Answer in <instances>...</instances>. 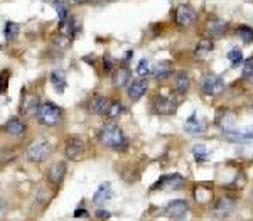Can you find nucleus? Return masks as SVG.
<instances>
[{
    "mask_svg": "<svg viewBox=\"0 0 253 221\" xmlns=\"http://www.w3.org/2000/svg\"><path fill=\"white\" fill-rule=\"evenodd\" d=\"M98 139L100 142L103 144L105 147L112 148V150H125L128 147V139L124 133L118 125L115 123H106L101 127V130L98 133Z\"/></svg>",
    "mask_w": 253,
    "mask_h": 221,
    "instance_id": "nucleus-1",
    "label": "nucleus"
},
{
    "mask_svg": "<svg viewBox=\"0 0 253 221\" xmlns=\"http://www.w3.org/2000/svg\"><path fill=\"white\" fill-rule=\"evenodd\" d=\"M37 122L44 127H56L63 122V110L59 108L56 103H51V101H44L39 110L36 113Z\"/></svg>",
    "mask_w": 253,
    "mask_h": 221,
    "instance_id": "nucleus-2",
    "label": "nucleus"
},
{
    "mask_svg": "<svg viewBox=\"0 0 253 221\" xmlns=\"http://www.w3.org/2000/svg\"><path fill=\"white\" fill-rule=\"evenodd\" d=\"M198 21V10L191 3H179L174 10V24L177 29L186 30L193 27Z\"/></svg>",
    "mask_w": 253,
    "mask_h": 221,
    "instance_id": "nucleus-3",
    "label": "nucleus"
},
{
    "mask_svg": "<svg viewBox=\"0 0 253 221\" xmlns=\"http://www.w3.org/2000/svg\"><path fill=\"white\" fill-rule=\"evenodd\" d=\"M51 154V144L46 139H37L27 147V159L34 164H41Z\"/></svg>",
    "mask_w": 253,
    "mask_h": 221,
    "instance_id": "nucleus-4",
    "label": "nucleus"
},
{
    "mask_svg": "<svg viewBox=\"0 0 253 221\" xmlns=\"http://www.w3.org/2000/svg\"><path fill=\"white\" fill-rule=\"evenodd\" d=\"M201 91L206 97H220L225 91V79L218 74H206L201 79Z\"/></svg>",
    "mask_w": 253,
    "mask_h": 221,
    "instance_id": "nucleus-5",
    "label": "nucleus"
},
{
    "mask_svg": "<svg viewBox=\"0 0 253 221\" xmlns=\"http://www.w3.org/2000/svg\"><path fill=\"white\" fill-rule=\"evenodd\" d=\"M186 186V179L181 174H166L152 186V191H179Z\"/></svg>",
    "mask_w": 253,
    "mask_h": 221,
    "instance_id": "nucleus-6",
    "label": "nucleus"
},
{
    "mask_svg": "<svg viewBox=\"0 0 253 221\" xmlns=\"http://www.w3.org/2000/svg\"><path fill=\"white\" fill-rule=\"evenodd\" d=\"M228 29H229V24L225 21V19H220V17H211L204 24L206 37H209V39H213V41L221 39V37L228 32Z\"/></svg>",
    "mask_w": 253,
    "mask_h": 221,
    "instance_id": "nucleus-7",
    "label": "nucleus"
},
{
    "mask_svg": "<svg viewBox=\"0 0 253 221\" xmlns=\"http://www.w3.org/2000/svg\"><path fill=\"white\" fill-rule=\"evenodd\" d=\"M177 98L174 95H159L154 98V108L159 115H174L177 110Z\"/></svg>",
    "mask_w": 253,
    "mask_h": 221,
    "instance_id": "nucleus-8",
    "label": "nucleus"
},
{
    "mask_svg": "<svg viewBox=\"0 0 253 221\" xmlns=\"http://www.w3.org/2000/svg\"><path fill=\"white\" fill-rule=\"evenodd\" d=\"M84 154V140L78 135H73L66 142V155L71 161H78Z\"/></svg>",
    "mask_w": 253,
    "mask_h": 221,
    "instance_id": "nucleus-9",
    "label": "nucleus"
},
{
    "mask_svg": "<svg viewBox=\"0 0 253 221\" xmlns=\"http://www.w3.org/2000/svg\"><path fill=\"white\" fill-rule=\"evenodd\" d=\"M233 211H235V199H233V197H228V196L220 197V199L216 201V204H214V209H213L214 216L220 218V220L228 218Z\"/></svg>",
    "mask_w": 253,
    "mask_h": 221,
    "instance_id": "nucleus-10",
    "label": "nucleus"
},
{
    "mask_svg": "<svg viewBox=\"0 0 253 221\" xmlns=\"http://www.w3.org/2000/svg\"><path fill=\"white\" fill-rule=\"evenodd\" d=\"M187 211H189V204L186 199H172L166 206V215L174 220H181Z\"/></svg>",
    "mask_w": 253,
    "mask_h": 221,
    "instance_id": "nucleus-11",
    "label": "nucleus"
},
{
    "mask_svg": "<svg viewBox=\"0 0 253 221\" xmlns=\"http://www.w3.org/2000/svg\"><path fill=\"white\" fill-rule=\"evenodd\" d=\"M110 103H112V101L106 97H103V95H95L90 100V103H88V112L93 113V115H106V112H108L110 108Z\"/></svg>",
    "mask_w": 253,
    "mask_h": 221,
    "instance_id": "nucleus-12",
    "label": "nucleus"
},
{
    "mask_svg": "<svg viewBox=\"0 0 253 221\" xmlns=\"http://www.w3.org/2000/svg\"><path fill=\"white\" fill-rule=\"evenodd\" d=\"M225 139L236 144L253 142V128H241V130L228 128V130H225Z\"/></svg>",
    "mask_w": 253,
    "mask_h": 221,
    "instance_id": "nucleus-13",
    "label": "nucleus"
},
{
    "mask_svg": "<svg viewBox=\"0 0 253 221\" xmlns=\"http://www.w3.org/2000/svg\"><path fill=\"white\" fill-rule=\"evenodd\" d=\"M149 90V81L147 78H139V79H132L128 85V98L132 101H137L147 93Z\"/></svg>",
    "mask_w": 253,
    "mask_h": 221,
    "instance_id": "nucleus-14",
    "label": "nucleus"
},
{
    "mask_svg": "<svg viewBox=\"0 0 253 221\" xmlns=\"http://www.w3.org/2000/svg\"><path fill=\"white\" fill-rule=\"evenodd\" d=\"M213 49H214V41L209 39V37H204V39H201L196 44V49H194V59L199 61V63H202V61H206L209 58Z\"/></svg>",
    "mask_w": 253,
    "mask_h": 221,
    "instance_id": "nucleus-15",
    "label": "nucleus"
},
{
    "mask_svg": "<svg viewBox=\"0 0 253 221\" xmlns=\"http://www.w3.org/2000/svg\"><path fill=\"white\" fill-rule=\"evenodd\" d=\"M113 86L115 88H125L126 85H130V79H132V71L126 66H120L113 71Z\"/></svg>",
    "mask_w": 253,
    "mask_h": 221,
    "instance_id": "nucleus-16",
    "label": "nucleus"
},
{
    "mask_svg": "<svg viewBox=\"0 0 253 221\" xmlns=\"http://www.w3.org/2000/svg\"><path fill=\"white\" fill-rule=\"evenodd\" d=\"M68 166L64 161H57L51 166V169L48 171V179L52 182V184H61V181L66 176Z\"/></svg>",
    "mask_w": 253,
    "mask_h": 221,
    "instance_id": "nucleus-17",
    "label": "nucleus"
},
{
    "mask_svg": "<svg viewBox=\"0 0 253 221\" xmlns=\"http://www.w3.org/2000/svg\"><path fill=\"white\" fill-rule=\"evenodd\" d=\"M184 132L189 133V135H201V133L206 132V123L198 120L196 115H193L191 118H187L186 123H184Z\"/></svg>",
    "mask_w": 253,
    "mask_h": 221,
    "instance_id": "nucleus-18",
    "label": "nucleus"
},
{
    "mask_svg": "<svg viewBox=\"0 0 253 221\" xmlns=\"http://www.w3.org/2000/svg\"><path fill=\"white\" fill-rule=\"evenodd\" d=\"M112 196H113L112 184H110V182H103V184L97 189V193L93 194V203L103 204V203H106V201L112 199Z\"/></svg>",
    "mask_w": 253,
    "mask_h": 221,
    "instance_id": "nucleus-19",
    "label": "nucleus"
},
{
    "mask_svg": "<svg viewBox=\"0 0 253 221\" xmlns=\"http://www.w3.org/2000/svg\"><path fill=\"white\" fill-rule=\"evenodd\" d=\"M174 86L179 95H186L191 86L189 74H187L186 71H177V73L174 74Z\"/></svg>",
    "mask_w": 253,
    "mask_h": 221,
    "instance_id": "nucleus-20",
    "label": "nucleus"
},
{
    "mask_svg": "<svg viewBox=\"0 0 253 221\" xmlns=\"http://www.w3.org/2000/svg\"><path fill=\"white\" fill-rule=\"evenodd\" d=\"M39 97H36V95H30L24 100V103H22V108L21 112L24 113V115H36L37 110H39Z\"/></svg>",
    "mask_w": 253,
    "mask_h": 221,
    "instance_id": "nucleus-21",
    "label": "nucleus"
},
{
    "mask_svg": "<svg viewBox=\"0 0 253 221\" xmlns=\"http://www.w3.org/2000/svg\"><path fill=\"white\" fill-rule=\"evenodd\" d=\"M235 36L240 41H243L245 44H252L253 43V27L247 24H238L235 27Z\"/></svg>",
    "mask_w": 253,
    "mask_h": 221,
    "instance_id": "nucleus-22",
    "label": "nucleus"
},
{
    "mask_svg": "<svg viewBox=\"0 0 253 221\" xmlns=\"http://www.w3.org/2000/svg\"><path fill=\"white\" fill-rule=\"evenodd\" d=\"M5 130L9 132L10 135H14V137H24L25 125L22 123L19 118H10V120L7 122V125H5Z\"/></svg>",
    "mask_w": 253,
    "mask_h": 221,
    "instance_id": "nucleus-23",
    "label": "nucleus"
},
{
    "mask_svg": "<svg viewBox=\"0 0 253 221\" xmlns=\"http://www.w3.org/2000/svg\"><path fill=\"white\" fill-rule=\"evenodd\" d=\"M51 85L54 86L56 91H59V93H63V91L66 90V74H64V71H61V70L52 71Z\"/></svg>",
    "mask_w": 253,
    "mask_h": 221,
    "instance_id": "nucleus-24",
    "label": "nucleus"
},
{
    "mask_svg": "<svg viewBox=\"0 0 253 221\" xmlns=\"http://www.w3.org/2000/svg\"><path fill=\"white\" fill-rule=\"evenodd\" d=\"M171 68H169V63H160L157 64V66L154 68V70L151 71V74L154 76V79H157V81H166V79L171 76Z\"/></svg>",
    "mask_w": 253,
    "mask_h": 221,
    "instance_id": "nucleus-25",
    "label": "nucleus"
},
{
    "mask_svg": "<svg viewBox=\"0 0 253 221\" xmlns=\"http://www.w3.org/2000/svg\"><path fill=\"white\" fill-rule=\"evenodd\" d=\"M125 112H126V108L122 101H112L108 112H106V117L112 118V120H117V118H120Z\"/></svg>",
    "mask_w": 253,
    "mask_h": 221,
    "instance_id": "nucleus-26",
    "label": "nucleus"
},
{
    "mask_svg": "<svg viewBox=\"0 0 253 221\" xmlns=\"http://www.w3.org/2000/svg\"><path fill=\"white\" fill-rule=\"evenodd\" d=\"M19 30H21V25L17 22H7L5 29H3V36L9 43H14L15 39L19 37Z\"/></svg>",
    "mask_w": 253,
    "mask_h": 221,
    "instance_id": "nucleus-27",
    "label": "nucleus"
},
{
    "mask_svg": "<svg viewBox=\"0 0 253 221\" xmlns=\"http://www.w3.org/2000/svg\"><path fill=\"white\" fill-rule=\"evenodd\" d=\"M226 58H228V61L231 63L233 68H238L241 63H243V52H241L240 48H233L231 51L226 54Z\"/></svg>",
    "mask_w": 253,
    "mask_h": 221,
    "instance_id": "nucleus-28",
    "label": "nucleus"
},
{
    "mask_svg": "<svg viewBox=\"0 0 253 221\" xmlns=\"http://www.w3.org/2000/svg\"><path fill=\"white\" fill-rule=\"evenodd\" d=\"M54 9L57 10V17H59V22H64L68 17H70L66 0H54Z\"/></svg>",
    "mask_w": 253,
    "mask_h": 221,
    "instance_id": "nucleus-29",
    "label": "nucleus"
},
{
    "mask_svg": "<svg viewBox=\"0 0 253 221\" xmlns=\"http://www.w3.org/2000/svg\"><path fill=\"white\" fill-rule=\"evenodd\" d=\"M241 78L248 83H253V56L243 61V70H241Z\"/></svg>",
    "mask_w": 253,
    "mask_h": 221,
    "instance_id": "nucleus-30",
    "label": "nucleus"
},
{
    "mask_svg": "<svg viewBox=\"0 0 253 221\" xmlns=\"http://www.w3.org/2000/svg\"><path fill=\"white\" fill-rule=\"evenodd\" d=\"M193 154H194V159H196L198 162H206V161H208V152H206V147L202 146V144L193 147Z\"/></svg>",
    "mask_w": 253,
    "mask_h": 221,
    "instance_id": "nucleus-31",
    "label": "nucleus"
},
{
    "mask_svg": "<svg viewBox=\"0 0 253 221\" xmlns=\"http://www.w3.org/2000/svg\"><path fill=\"white\" fill-rule=\"evenodd\" d=\"M115 70H117V63H115V59L110 54H105L103 56V73L110 74V73H113Z\"/></svg>",
    "mask_w": 253,
    "mask_h": 221,
    "instance_id": "nucleus-32",
    "label": "nucleus"
},
{
    "mask_svg": "<svg viewBox=\"0 0 253 221\" xmlns=\"http://www.w3.org/2000/svg\"><path fill=\"white\" fill-rule=\"evenodd\" d=\"M151 71H152V68H151V63H149V59H140V63H139V66H137V74L140 76V78H145V76H149L151 74Z\"/></svg>",
    "mask_w": 253,
    "mask_h": 221,
    "instance_id": "nucleus-33",
    "label": "nucleus"
},
{
    "mask_svg": "<svg viewBox=\"0 0 253 221\" xmlns=\"http://www.w3.org/2000/svg\"><path fill=\"white\" fill-rule=\"evenodd\" d=\"M71 41H73L71 37L64 36V34H61V32H57V36L54 37V44L57 46V48H61V49H64V48H70Z\"/></svg>",
    "mask_w": 253,
    "mask_h": 221,
    "instance_id": "nucleus-34",
    "label": "nucleus"
},
{
    "mask_svg": "<svg viewBox=\"0 0 253 221\" xmlns=\"http://www.w3.org/2000/svg\"><path fill=\"white\" fill-rule=\"evenodd\" d=\"M9 76L10 73L7 70H3L0 73V93H5L7 91V85H9Z\"/></svg>",
    "mask_w": 253,
    "mask_h": 221,
    "instance_id": "nucleus-35",
    "label": "nucleus"
},
{
    "mask_svg": "<svg viewBox=\"0 0 253 221\" xmlns=\"http://www.w3.org/2000/svg\"><path fill=\"white\" fill-rule=\"evenodd\" d=\"M97 218L98 220H108L110 218V213L108 211H105V209H98V211H97Z\"/></svg>",
    "mask_w": 253,
    "mask_h": 221,
    "instance_id": "nucleus-36",
    "label": "nucleus"
},
{
    "mask_svg": "<svg viewBox=\"0 0 253 221\" xmlns=\"http://www.w3.org/2000/svg\"><path fill=\"white\" fill-rule=\"evenodd\" d=\"M75 216H76V218H84V216H88V211H86V209H76Z\"/></svg>",
    "mask_w": 253,
    "mask_h": 221,
    "instance_id": "nucleus-37",
    "label": "nucleus"
},
{
    "mask_svg": "<svg viewBox=\"0 0 253 221\" xmlns=\"http://www.w3.org/2000/svg\"><path fill=\"white\" fill-rule=\"evenodd\" d=\"M70 3H76V5H83V3H90L91 0H66Z\"/></svg>",
    "mask_w": 253,
    "mask_h": 221,
    "instance_id": "nucleus-38",
    "label": "nucleus"
},
{
    "mask_svg": "<svg viewBox=\"0 0 253 221\" xmlns=\"http://www.w3.org/2000/svg\"><path fill=\"white\" fill-rule=\"evenodd\" d=\"M5 203H3V199H2V197H0V216H3V215H5Z\"/></svg>",
    "mask_w": 253,
    "mask_h": 221,
    "instance_id": "nucleus-39",
    "label": "nucleus"
},
{
    "mask_svg": "<svg viewBox=\"0 0 253 221\" xmlns=\"http://www.w3.org/2000/svg\"><path fill=\"white\" fill-rule=\"evenodd\" d=\"M250 199H252V206H253V194H252V197H250Z\"/></svg>",
    "mask_w": 253,
    "mask_h": 221,
    "instance_id": "nucleus-40",
    "label": "nucleus"
},
{
    "mask_svg": "<svg viewBox=\"0 0 253 221\" xmlns=\"http://www.w3.org/2000/svg\"><path fill=\"white\" fill-rule=\"evenodd\" d=\"M0 49H2V46H0Z\"/></svg>",
    "mask_w": 253,
    "mask_h": 221,
    "instance_id": "nucleus-41",
    "label": "nucleus"
}]
</instances>
